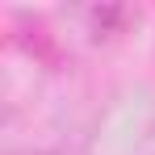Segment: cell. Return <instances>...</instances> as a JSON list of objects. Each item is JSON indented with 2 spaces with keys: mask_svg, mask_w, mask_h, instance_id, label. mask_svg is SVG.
<instances>
[{
  "mask_svg": "<svg viewBox=\"0 0 155 155\" xmlns=\"http://www.w3.org/2000/svg\"><path fill=\"white\" fill-rule=\"evenodd\" d=\"M25 155H38V151H25Z\"/></svg>",
  "mask_w": 155,
  "mask_h": 155,
  "instance_id": "cell-1",
  "label": "cell"
}]
</instances>
